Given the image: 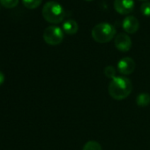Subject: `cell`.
Instances as JSON below:
<instances>
[{"label":"cell","mask_w":150,"mask_h":150,"mask_svg":"<svg viewBox=\"0 0 150 150\" xmlns=\"http://www.w3.org/2000/svg\"><path fill=\"white\" fill-rule=\"evenodd\" d=\"M5 79H6V77H5V74L0 71V86H1L4 82H5Z\"/></svg>","instance_id":"16"},{"label":"cell","mask_w":150,"mask_h":150,"mask_svg":"<svg viewBox=\"0 0 150 150\" xmlns=\"http://www.w3.org/2000/svg\"><path fill=\"white\" fill-rule=\"evenodd\" d=\"M86 1H92V0H86Z\"/></svg>","instance_id":"18"},{"label":"cell","mask_w":150,"mask_h":150,"mask_svg":"<svg viewBox=\"0 0 150 150\" xmlns=\"http://www.w3.org/2000/svg\"><path fill=\"white\" fill-rule=\"evenodd\" d=\"M42 0H22L23 5L28 9H35L41 4Z\"/></svg>","instance_id":"12"},{"label":"cell","mask_w":150,"mask_h":150,"mask_svg":"<svg viewBox=\"0 0 150 150\" xmlns=\"http://www.w3.org/2000/svg\"><path fill=\"white\" fill-rule=\"evenodd\" d=\"M122 27L124 30L128 34H134L138 31L139 28V22L134 16H126L122 22Z\"/></svg>","instance_id":"8"},{"label":"cell","mask_w":150,"mask_h":150,"mask_svg":"<svg viewBox=\"0 0 150 150\" xmlns=\"http://www.w3.org/2000/svg\"><path fill=\"white\" fill-rule=\"evenodd\" d=\"M116 48L121 52H127L132 48V40L127 34H118L114 41Z\"/></svg>","instance_id":"6"},{"label":"cell","mask_w":150,"mask_h":150,"mask_svg":"<svg viewBox=\"0 0 150 150\" xmlns=\"http://www.w3.org/2000/svg\"><path fill=\"white\" fill-rule=\"evenodd\" d=\"M42 13L45 21L52 24L62 22L65 16V12L63 6L55 1L47 2L43 6Z\"/></svg>","instance_id":"2"},{"label":"cell","mask_w":150,"mask_h":150,"mask_svg":"<svg viewBox=\"0 0 150 150\" xmlns=\"http://www.w3.org/2000/svg\"><path fill=\"white\" fill-rule=\"evenodd\" d=\"M115 35L116 28L113 25L107 22L96 24L91 31L93 39L99 43H106L110 42L114 38Z\"/></svg>","instance_id":"3"},{"label":"cell","mask_w":150,"mask_h":150,"mask_svg":"<svg viewBox=\"0 0 150 150\" xmlns=\"http://www.w3.org/2000/svg\"><path fill=\"white\" fill-rule=\"evenodd\" d=\"M82 150H102V146L97 141L89 140L84 145Z\"/></svg>","instance_id":"11"},{"label":"cell","mask_w":150,"mask_h":150,"mask_svg":"<svg viewBox=\"0 0 150 150\" xmlns=\"http://www.w3.org/2000/svg\"><path fill=\"white\" fill-rule=\"evenodd\" d=\"M136 103L139 107H146L150 103V96L147 93H140L136 98Z\"/></svg>","instance_id":"10"},{"label":"cell","mask_w":150,"mask_h":150,"mask_svg":"<svg viewBox=\"0 0 150 150\" xmlns=\"http://www.w3.org/2000/svg\"><path fill=\"white\" fill-rule=\"evenodd\" d=\"M132 90V84L129 79L123 76L115 77L109 84L108 91L110 96L117 101L125 99Z\"/></svg>","instance_id":"1"},{"label":"cell","mask_w":150,"mask_h":150,"mask_svg":"<svg viewBox=\"0 0 150 150\" xmlns=\"http://www.w3.org/2000/svg\"><path fill=\"white\" fill-rule=\"evenodd\" d=\"M114 9L119 14L127 15L134 9V0H114Z\"/></svg>","instance_id":"5"},{"label":"cell","mask_w":150,"mask_h":150,"mask_svg":"<svg viewBox=\"0 0 150 150\" xmlns=\"http://www.w3.org/2000/svg\"><path fill=\"white\" fill-rule=\"evenodd\" d=\"M140 12L145 16H150V3L145 2L140 6Z\"/></svg>","instance_id":"15"},{"label":"cell","mask_w":150,"mask_h":150,"mask_svg":"<svg viewBox=\"0 0 150 150\" xmlns=\"http://www.w3.org/2000/svg\"><path fill=\"white\" fill-rule=\"evenodd\" d=\"M139 1H145L146 2V1H147V0H139Z\"/></svg>","instance_id":"17"},{"label":"cell","mask_w":150,"mask_h":150,"mask_svg":"<svg viewBox=\"0 0 150 150\" xmlns=\"http://www.w3.org/2000/svg\"><path fill=\"white\" fill-rule=\"evenodd\" d=\"M63 31L67 35H75L79 30V25L74 20H66L63 23Z\"/></svg>","instance_id":"9"},{"label":"cell","mask_w":150,"mask_h":150,"mask_svg":"<svg viewBox=\"0 0 150 150\" xmlns=\"http://www.w3.org/2000/svg\"><path fill=\"white\" fill-rule=\"evenodd\" d=\"M0 4H1L6 8H14L18 6L19 0H0Z\"/></svg>","instance_id":"13"},{"label":"cell","mask_w":150,"mask_h":150,"mask_svg":"<svg viewBox=\"0 0 150 150\" xmlns=\"http://www.w3.org/2000/svg\"><path fill=\"white\" fill-rule=\"evenodd\" d=\"M43 40L49 45H58L64 40V31L57 26H50L43 32Z\"/></svg>","instance_id":"4"},{"label":"cell","mask_w":150,"mask_h":150,"mask_svg":"<svg viewBox=\"0 0 150 150\" xmlns=\"http://www.w3.org/2000/svg\"><path fill=\"white\" fill-rule=\"evenodd\" d=\"M135 61L128 57H123L117 63V69L118 71L123 75H129L132 74L135 70Z\"/></svg>","instance_id":"7"},{"label":"cell","mask_w":150,"mask_h":150,"mask_svg":"<svg viewBox=\"0 0 150 150\" xmlns=\"http://www.w3.org/2000/svg\"><path fill=\"white\" fill-rule=\"evenodd\" d=\"M104 73H105L106 76H107L108 78H110V79H113V78L116 77V76H115L116 71H115V68H114L112 65H108L107 67H105V69H104Z\"/></svg>","instance_id":"14"}]
</instances>
